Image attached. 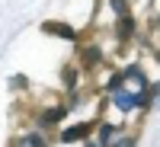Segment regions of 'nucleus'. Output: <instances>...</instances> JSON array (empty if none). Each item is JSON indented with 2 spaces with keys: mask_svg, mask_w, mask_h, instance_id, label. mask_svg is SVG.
<instances>
[{
  "mask_svg": "<svg viewBox=\"0 0 160 147\" xmlns=\"http://www.w3.org/2000/svg\"><path fill=\"white\" fill-rule=\"evenodd\" d=\"M83 61H87V64H96V61H99V51H96V48L83 51Z\"/></svg>",
  "mask_w": 160,
  "mask_h": 147,
  "instance_id": "6e6552de",
  "label": "nucleus"
},
{
  "mask_svg": "<svg viewBox=\"0 0 160 147\" xmlns=\"http://www.w3.org/2000/svg\"><path fill=\"white\" fill-rule=\"evenodd\" d=\"M131 32H135V19H131L128 13H125V16H118V35H122V38H128Z\"/></svg>",
  "mask_w": 160,
  "mask_h": 147,
  "instance_id": "7ed1b4c3",
  "label": "nucleus"
},
{
  "mask_svg": "<svg viewBox=\"0 0 160 147\" xmlns=\"http://www.w3.org/2000/svg\"><path fill=\"white\" fill-rule=\"evenodd\" d=\"M64 83H68V86H74V83H77V74H74V71H68V77H64Z\"/></svg>",
  "mask_w": 160,
  "mask_h": 147,
  "instance_id": "9b49d317",
  "label": "nucleus"
},
{
  "mask_svg": "<svg viewBox=\"0 0 160 147\" xmlns=\"http://www.w3.org/2000/svg\"><path fill=\"white\" fill-rule=\"evenodd\" d=\"M115 147H135V141H131V138H122V141H118Z\"/></svg>",
  "mask_w": 160,
  "mask_h": 147,
  "instance_id": "f8f14e48",
  "label": "nucleus"
},
{
  "mask_svg": "<svg viewBox=\"0 0 160 147\" xmlns=\"http://www.w3.org/2000/svg\"><path fill=\"white\" fill-rule=\"evenodd\" d=\"M87 147H102V144H87Z\"/></svg>",
  "mask_w": 160,
  "mask_h": 147,
  "instance_id": "ddd939ff",
  "label": "nucleus"
},
{
  "mask_svg": "<svg viewBox=\"0 0 160 147\" xmlns=\"http://www.w3.org/2000/svg\"><path fill=\"white\" fill-rule=\"evenodd\" d=\"M112 102H115V109H122V112H131V109H138V105H144V96H141V93L112 90Z\"/></svg>",
  "mask_w": 160,
  "mask_h": 147,
  "instance_id": "f257e3e1",
  "label": "nucleus"
},
{
  "mask_svg": "<svg viewBox=\"0 0 160 147\" xmlns=\"http://www.w3.org/2000/svg\"><path fill=\"white\" fill-rule=\"evenodd\" d=\"M112 135H115L112 125H102V128H99V138H102V141H112Z\"/></svg>",
  "mask_w": 160,
  "mask_h": 147,
  "instance_id": "1a4fd4ad",
  "label": "nucleus"
},
{
  "mask_svg": "<svg viewBox=\"0 0 160 147\" xmlns=\"http://www.w3.org/2000/svg\"><path fill=\"white\" fill-rule=\"evenodd\" d=\"M22 147H45V141H42V135H26Z\"/></svg>",
  "mask_w": 160,
  "mask_h": 147,
  "instance_id": "423d86ee",
  "label": "nucleus"
},
{
  "mask_svg": "<svg viewBox=\"0 0 160 147\" xmlns=\"http://www.w3.org/2000/svg\"><path fill=\"white\" fill-rule=\"evenodd\" d=\"M90 131H93V125H90V122H80V125H74V128L64 131L61 141H64V144H71V141H80V138H90Z\"/></svg>",
  "mask_w": 160,
  "mask_h": 147,
  "instance_id": "f03ea898",
  "label": "nucleus"
},
{
  "mask_svg": "<svg viewBox=\"0 0 160 147\" xmlns=\"http://www.w3.org/2000/svg\"><path fill=\"white\" fill-rule=\"evenodd\" d=\"M45 29H48V32H55V35H61V38H74V35H77L71 26H58V22H48Z\"/></svg>",
  "mask_w": 160,
  "mask_h": 147,
  "instance_id": "20e7f679",
  "label": "nucleus"
},
{
  "mask_svg": "<svg viewBox=\"0 0 160 147\" xmlns=\"http://www.w3.org/2000/svg\"><path fill=\"white\" fill-rule=\"evenodd\" d=\"M64 118V105H58V109H48L45 115H42V125H55V122H61Z\"/></svg>",
  "mask_w": 160,
  "mask_h": 147,
  "instance_id": "39448f33",
  "label": "nucleus"
},
{
  "mask_svg": "<svg viewBox=\"0 0 160 147\" xmlns=\"http://www.w3.org/2000/svg\"><path fill=\"white\" fill-rule=\"evenodd\" d=\"M122 80H125V74H115V77H109V90H122Z\"/></svg>",
  "mask_w": 160,
  "mask_h": 147,
  "instance_id": "9d476101",
  "label": "nucleus"
},
{
  "mask_svg": "<svg viewBox=\"0 0 160 147\" xmlns=\"http://www.w3.org/2000/svg\"><path fill=\"white\" fill-rule=\"evenodd\" d=\"M109 7H112L115 16H125V13H128V3H125V0H109Z\"/></svg>",
  "mask_w": 160,
  "mask_h": 147,
  "instance_id": "0eeeda50",
  "label": "nucleus"
}]
</instances>
